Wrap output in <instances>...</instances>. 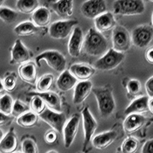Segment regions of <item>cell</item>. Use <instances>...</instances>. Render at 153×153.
<instances>
[{"mask_svg":"<svg viewBox=\"0 0 153 153\" xmlns=\"http://www.w3.org/2000/svg\"><path fill=\"white\" fill-rule=\"evenodd\" d=\"M22 149L25 153H37L38 147L33 140L30 139H25L22 144Z\"/></svg>","mask_w":153,"mask_h":153,"instance_id":"obj_38","label":"cell"},{"mask_svg":"<svg viewBox=\"0 0 153 153\" xmlns=\"http://www.w3.org/2000/svg\"><path fill=\"white\" fill-rule=\"evenodd\" d=\"M84 42L83 31L80 27H75L68 42V49L70 55L72 57H78L81 52L82 47H84Z\"/></svg>","mask_w":153,"mask_h":153,"instance_id":"obj_12","label":"cell"},{"mask_svg":"<svg viewBox=\"0 0 153 153\" xmlns=\"http://www.w3.org/2000/svg\"><path fill=\"white\" fill-rule=\"evenodd\" d=\"M70 71L77 80H88L94 75L96 70L88 65L75 64L70 68Z\"/></svg>","mask_w":153,"mask_h":153,"instance_id":"obj_23","label":"cell"},{"mask_svg":"<svg viewBox=\"0 0 153 153\" xmlns=\"http://www.w3.org/2000/svg\"><path fill=\"white\" fill-rule=\"evenodd\" d=\"M143 153H153V139H150L144 144L142 149Z\"/></svg>","mask_w":153,"mask_h":153,"instance_id":"obj_41","label":"cell"},{"mask_svg":"<svg viewBox=\"0 0 153 153\" xmlns=\"http://www.w3.org/2000/svg\"><path fill=\"white\" fill-rule=\"evenodd\" d=\"M14 101L12 100V97L8 94H5L2 96L0 100V110L1 113L10 116L12 115V109L14 106Z\"/></svg>","mask_w":153,"mask_h":153,"instance_id":"obj_30","label":"cell"},{"mask_svg":"<svg viewBox=\"0 0 153 153\" xmlns=\"http://www.w3.org/2000/svg\"><path fill=\"white\" fill-rule=\"evenodd\" d=\"M150 1H151V2H153V0H150Z\"/></svg>","mask_w":153,"mask_h":153,"instance_id":"obj_48","label":"cell"},{"mask_svg":"<svg viewBox=\"0 0 153 153\" xmlns=\"http://www.w3.org/2000/svg\"><path fill=\"white\" fill-rule=\"evenodd\" d=\"M84 49L91 56H103L108 51V42L102 32L91 28L84 38Z\"/></svg>","mask_w":153,"mask_h":153,"instance_id":"obj_1","label":"cell"},{"mask_svg":"<svg viewBox=\"0 0 153 153\" xmlns=\"http://www.w3.org/2000/svg\"><path fill=\"white\" fill-rule=\"evenodd\" d=\"M79 123H80V117L77 114L74 115L66 123V125L63 131L65 148H70L71 146L73 144L76 132L78 131Z\"/></svg>","mask_w":153,"mask_h":153,"instance_id":"obj_14","label":"cell"},{"mask_svg":"<svg viewBox=\"0 0 153 153\" xmlns=\"http://www.w3.org/2000/svg\"><path fill=\"white\" fill-rule=\"evenodd\" d=\"M124 58L123 52L118 51L113 48L101 56L95 63L94 67L100 71H112L116 69L123 61Z\"/></svg>","mask_w":153,"mask_h":153,"instance_id":"obj_5","label":"cell"},{"mask_svg":"<svg viewBox=\"0 0 153 153\" xmlns=\"http://www.w3.org/2000/svg\"><path fill=\"white\" fill-rule=\"evenodd\" d=\"M146 90L149 97L153 98V76L148 80L146 84Z\"/></svg>","mask_w":153,"mask_h":153,"instance_id":"obj_40","label":"cell"},{"mask_svg":"<svg viewBox=\"0 0 153 153\" xmlns=\"http://www.w3.org/2000/svg\"><path fill=\"white\" fill-rule=\"evenodd\" d=\"M149 111L153 113V98H152L149 101Z\"/></svg>","mask_w":153,"mask_h":153,"instance_id":"obj_44","label":"cell"},{"mask_svg":"<svg viewBox=\"0 0 153 153\" xmlns=\"http://www.w3.org/2000/svg\"><path fill=\"white\" fill-rule=\"evenodd\" d=\"M45 61L51 69L57 72L62 73L65 71L67 66V61L65 56L57 51H45L37 56L35 61L38 67H41L40 62Z\"/></svg>","mask_w":153,"mask_h":153,"instance_id":"obj_4","label":"cell"},{"mask_svg":"<svg viewBox=\"0 0 153 153\" xmlns=\"http://www.w3.org/2000/svg\"><path fill=\"white\" fill-rule=\"evenodd\" d=\"M126 89L128 93H129L130 95L136 96L140 93V91H141L142 86L139 80L132 79V80H130L128 82V84H127L126 86Z\"/></svg>","mask_w":153,"mask_h":153,"instance_id":"obj_37","label":"cell"},{"mask_svg":"<svg viewBox=\"0 0 153 153\" xmlns=\"http://www.w3.org/2000/svg\"><path fill=\"white\" fill-rule=\"evenodd\" d=\"M139 148V141L136 138L128 137L122 145V152L123 153H134Z\"/></svg>","mask_w":153,"mask_h":153,"instance_id":"obj_34","label":"cell"},{"mask_svg":"<svg viewBox=\"0 0 153 153\" xmlns=\"http://www.w3.org/2000/svg\"><path fill=\"white\" fill-rule=\"evenodd\" d=\"M77 79L71 73L70 71H64L57 78L56 85L58 90L63 92L71 91L76 85Z\"/></svg>","mask_w":153,"mask_h":153,"instance_id":"obj_20","label":"cell"},{"mask_svg":"<svg viewBox=\"0 0 153 153\" xmlns=\"http://www.w3.org/2000/svg\"><path fill=\"white\" fill-rule=\"evenodd\" d=\"M46 106H47L45 101L41 97L38 95H33V97L31 100V104H30L31 111L35 112L38 115H40L45 110Z\"/></svg>","mask_w":153,"mask_h":153,"instance_id":"obj_33","label":"cell"},{"mask_svg":"<svg viewBox=\"0 0 153 153\" xmlns=\"http://www.w3.org/2000/svg\"><path fill=\"white\" fill-rule=\"evenodd\" d=\"M77 23V21L74 19L55 22L51 25L49 35L54 39H65L69 36L74 27Z\"/></svg>","mask_w":153,"mask_h":153,"instance_id":"obj_7","label":"cell"},{"mask_svg":"<svg viewBox=\"0 0 153 153\" xmlns=\"http://www.w3.org/2000/svg\"><path fill=\"white\" fill-rule=\"evenodd\" d=\"M38 118H40L39 115L31 110L19 117L17 120V124L23 128L29 129L38 123Z\"/></svg>","mask_w":153,"mask_h":153,"instance_id":"obj_28","label":"cell"},{"mask_svg":"<svg viewBox=\"0 0 153 153\" xmlns=\"http://www.w3.org/2000/svg\"><path fill=\"white\" fill-rule=\"evenodd\" d=\"M48 153H50V152H57V151H54H54H48Z\"/></svg>","mask_w":153,"mask_h":153,"instance_id":"obj_46","label":"cell"},{"mask_svg":"<svg viewBox=\"0 0 153 153\" xmlns=\"http://www.w3.org/2000/svg\"><path fill=\"white\" fill-rule=\"evenodd\" d=\"M8 120H9V116L1 113V125H3L4 123H5L8 121Z\"/></svg>","mask_w":153,"mask_h":153,"instance_id":"obj_43","label":"cell"},{"mask_svg":"<svg viewBox=\"0 0 153 153\" xmlns=\"http://www.w3.org/2000/svg\"><path fill=\"white\" fill-rule=\"evenodd\" d=\"M112 42L115 50L120 52H125L130 48L132 38L125 28L116 26L113 30Z\"/></svg>","mask_w":153,"mask_h":153,"instance_id":"obj_8","label":"cell"},{"mask_svg":"<svg viewBox=\"0 0 153 153\" xmlns=\"http://www.w3.org/2000/svg\"><path fill=\"white\" fill-rule=\"evenodd\" d=\"M152 23L153 25V13H152Z\"/></svg>","mask_w":153,"mask_h":153,"instance_id":"obj_47","label":"cell"},{"mask_svg":"<svg viewBox=\"0 0 153 153\" xmlns=\"http://www.w3.org/2000/svg\"><path fill=\"white\" fill-rule=\"evenodd\" d=\"M19 74L23 81L35 84L37 80V69L34 63H25L19 68Z\"/></svg>","mask_w":153,"mask_h":153,"instance_id":"obj_22","label":"cell"},{"mask_svg":"<svg viewBox=\"0 0 153 153\" xmlns=\"http://www.w3.org/2000/svg\"><path fill=\"white\" fill-rule=\"evenodd\" d=\"M54 12L62 19H68L74 13V0H57L52 5Z\"/></svg>","mask_w":153,"mask_h":153,"instance_id":"obj_21","label":"cell"},{"mask_svg":"<svg viewBox=\"0 0 153 153\" xmlns=\"http://www.w3.org/2000/svg\"><path fill=\"white\" fill-rule=\"evenodd\" d=\"M82 118H83V128H84V151L87 148L91 139L94 136L96 130L97 129V123L94 119V116L91 113L89 108L86 107L82 110Z\"/></svg>","mask_w":153,"mask_h":153,"instance_id":"obj_11","label":"cell"},{"mask_svg":"<svg viewBox=\"0 0 153 153\" xmlns=\"http://www.w3.org/2000/svg\"><path fill=\"white\" fill-rule=\"evenodd\" d=\"M39 31V27L36 26L33 22H24L15 27L14 31L19 36H29L36 34Z\"/></svg>","mask_w":153,"mask_h":153,"instance_id":"obj_27","label":"cell"},{"mask_svg":"<svg viewBox=\"0 0 153 153\" xmlns=\"http://www.w3.org/2000/svg\"><path fill=\"white\" fill-rule=\"evenodd\" d=\"M98 105L100 116L103 118H107L113 114L116 109L113 93L107 87H97L92 90Z\"/></svg>","mask_w":153,"mask_h":153,"instance_id":"obj_2","label":"cell"},{"mask_svg":"<svg viewBox=\"0 0 153 153\" xmlns=\"http://www.w3.org/2000/svg\"><path fill=\"white\" fill-rule=\"evenodd\" d=\"M57 131L52 129V130H50L45 134V142L48 144H53V143H55L57 139Z\"/></svg>","mask_w":153,"mask_h":153,"instance_id":"obj_39","label":"cell"},{"mask_svg":"<svg viewBox=\"0 0 153 153\" xmlns=\"http://www.w3.org/2000/svg\"><path fill=\"white\" fill-rule=\"evenodd\" d=\"M146 58L148 62H149L150 64H153V48L149 49L146 51Z\"/></svg>","mask_w":153,"mask_h":153,"instance_id":"obj_42","label":"cell"},{"mask_svg":"<svg viewBox=\"0 0 153 153\" xmlns=\"http://www.w3.org/2000/svg\"><path fill=\"white\" fill-rule=\"evenodd\" d=\"M117 137V133L115 131L103 132L94 137L92 140V145L97 149H105L114 142Z\"/></svg>","mask_w":153,"mask_h":153,"instance_id":"obj_19","label":"cell"},{"mask_svg":"<svg viewBox=\"0 0 153 153\" xmlns=\"http://www.w3.org/2000/svg\"><path fill=\"white\" fill-rule=\"evenodd\" d=\"M132 42L137 48L148 46L153 39V28L149 25H141L134 28L132 32Z\"/></svg>","mask_w":153,"mask_h":153,"instance_id":"obj_9","label":"cell"},{"mask_svg":"<svg viewBox=\"0 0 153 153\" xmlns=\"http://www.w3.org/2000/svg\"><path fill=\"white\" fill-rule=\"evenodd\" d=\"M29 96L38 95L43 99L45 101L46 106L48 108L51 110H54L56 112H61L62 110V104H61V100L60 99L59 96L54 92H35V93H30L28 94Z\"/></svg>","mask_w":153,"mask_h":153,"instance_id":"obj_16","label":"cell"},{"mask_svg":"<svg viewBox=\"0 0 153 153\" xmlns=\"http://www.w3.org/2000/svg\"><path fill=\"white\" fill-rule=\"evenodd\" d=\"M93 90V84L90 80H82L76 84L74 87L73 102L75 105L82 103L88 97Z\"/></svg>","mask_w":153,"mask_h":153,"instance_id":"obj_15","label":"cell"},{"mask_svg":"<svg viewBox=\"0 0 153 153\" xmlns=\"http://www.w3.org/2000/svg\"><path fill=\"white\" fill-rule=\"evenodd\" d=\"M31 59L28 49L23 45L20 39H17L11 52V65H23Z\"/></svg>","mask_w":153,"mask_h":153,"instance_id":"obj_13","label":"cell"},{"mask_svg":"<svg viewBox=\"0 0 153 153\" xmlns=\"http://www.w3.org/2000/svg\"><path fill=\"white\" fill-rule=\"evenodd\" d=\"M18 147V139L13 130L7 132L0 142V152L2 153H12Z\"/></svg>","mask_w":153,"mask_h":153,"instance_id":"obj_25","label":"cell"},{"mask_svg":"<svg viewBox=\"0 0 153 153\" xmlns=\"http://www.w3.org/2000/svg\"><path fill=\"white\" fill-rule=\"evenodd\" d=\"M4 1H5V0H1V6H2V5H3Z\"/></svg>","mask_w":153,"mask_h":153,"instance_id":"obj_45","label":"cell"},{"mask_svg":"<svg viewBox=\"0 0 153 153\" xmlns=\"http://www.w3.org/2000/svg\"><path fill=\"white\" fill-rule=\"evenodd\" d=\"M113 6L115 14L120 16H137L143 14L145 11L143 0H117Z\"/></svg>","mask_w":153,"mask_h":153,"instance_id":"obj_3","label":"cell"},{"mask_svg":"<svg viewBox=\"0 0 153 153\" xmlns=\"http://www.w3.org/2000/svg\"><path fill=\"white\" fill-rule=\"evenodd\" d=\"M149 100L148 97H141L137 99L134 100L132 103L126 108L125 115L128 116L132 113H146L149 111Z\"/></svg>","mask_w":153,"mask_h":153,"instance_id":"obj_24","label":"cell"},{"mask_svg":"<svg viewBox=\"0 0 153 153\" xmlns=\"http://www.w3.org/2000/svg\"><path fill=\"white\" fill-rule=\"evenodd\" d=\"M95 28L100 32H106V31L113 30V28L117 26V22L115 21L114 16L111 12H106L102 15L94 19Z\"/></svg>","mask_w":153,"mask_h":153,"instance_id":"obj_17","label":"cell"},{"mask_svg":"<svg viewBox=\"0 0 153 153\" xmlns=\"http://www.w3.org/2000/svg\"><path fill=\"white\" fill-rule=\"evenodd\" d=\"M146 122V119L139 113H132L127 116L123 123V129L126 133L132 134L141 129Z\"/></svg>","mask_w":153,"mask_h":153,"instance_id":"obj_18","label":"cell"},{"mask_svg":"<svg viewBox=\"0 0 153 153\" xmlns=\"http://www.w3.org/2000/svg\"><path fill=\"white\" fill-rule=\"evenodd\" d=\"M0 18L5 23L10 24L17 20L18 13L16 11L12 10L7 7L1 6L0 8Z\"/></svg>","mask_w":153,"mask_h":153,"instance_id":"obj_32","label":"cell"},{"mask_svg":"<svg viewBox=\"0 0 153 153\" xmlns=\"http://www.w3.org/2000/svg\"><path fill=\"white\" fill-rule=\"evenodd\" d=\"M2 85L6 91L12 92L16 87V76L15 73H12L7 75L3 80H1Z\"/></svg>","mask_w":153,"mask_h":153,"instance_id":"obj_36","label":"cell"},{"mask_svg":"<svg viewBox=\"0 0 153 153\" xmlns=\"http://www.w3.org/2000/svg\"><path fill=\"white\" fill-rule=\"evenodd\" d=\"M16 7L23 14H33L39 8V2L38 0H18Z\"/></svg>","mask_w":153,"mask_h":153,"instance_id":"obj_29","label":"cell"},{"mask_svg":"<svg viewBox=\"0 0 153 153\" xmlns=\"http://www.w3.org/2000/svg\"><path fill=\"white\" fill-rule=\"evenodd\" d=\"M39 117L57 132H63L67 123V118L63 113L54 111L48 108L39 115Z\"/></svg>","mask_w":153,"mask_h":153,"instance_id":"obj_6","label":"cell"},{"mask_svg":"<svg viewBox=\"0 0 153 153\" xmlns=\"http://www.w3.org/2000/svg\"><path fill=\"white\" fill-rule=\"evenodd\" d=\"M31 20L36 26L44 28L48 26L51 22V12L45 7H39L31 16Z\"/></svg>","mask_w":153,"mask_h":153,"instance_id":"obj_26","label":"cell"},{"mask_svg":"<svg viewBox=\"0 0 153 153\" xmlns=\"http://www.w3.org/2000/svg\"><path fill=\"white\" fill-rule=\"evenodd\" d=\"M80 12L84 17L90 19L96 18L106 12L105 0H87L82 4Z\"/></svg>","mask_w":153,"mask_h":153,"instance_id":"obj_10","label":"cell"},{"mask_svg":"<svg viewBox=\"0 0 153 153\" xmlns=\"http://www.w3.org/2000/svg\"><path fill=\"white\" fill-rule=\"evenodd\" d=\"M54 81V76L51 74H46L41 77L37 83V91L40 93L47 92L50 90Z\"/></svg>","mask_w":153,"mask_h":153,"instance_id":"obj_31","label":"cell"},{"mask_svg":"<svg viewBox=\"0 0 153 153\" xmlns=\"http://www.w3.org/2000/svg\"><path fill=\"white\" fill-rule=\"evenodd\" d=\"M30 110H31V107H30V106H28V105L26 104H25V103H22V101L17 100L15 101L13 109H12V117L19 118V117L22 116V115L25 114V113L30 111Z\"/></svg>","mask_w":153,"mask_h":153,"instance_id":"obj_35","label":"cell"}]
</instances>
